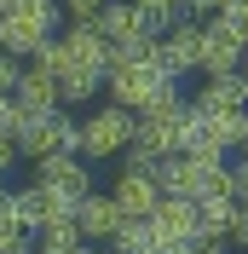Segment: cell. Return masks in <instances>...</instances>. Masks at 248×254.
Returning <instances> with one entry per match:
<instances>
[{
	"label": "cell",
	"mask_w": 248,
	"mask_h": 254,
	"mask_svg": "<svg viewBox=\"0 0 248 254\" xmlns=\"http://www.w3.org/2000/svg\"><path fill=\"white\" fill-rule=\"evenodd\" d=\"M104 6H110V0H63V17H69V23H93Z\"/></svg>",
	"instance_id": "17"
},
{
	"label": "cell",
	"mask_w": 248,
	"mask_h": 254,
	"mask_svg": "<svg viewBox=\"0 0 248 254\" xmlns=\"http://www.w3.org/2000/svg\"><path fill=\"white\" fill-rule=\"evenodd\" d=\"M190 104L196 110H248V87H243V75H214V81H202V93Z\"/></svg>",
	"instance_id": "13"
},
{
	"label": "cell",
	"mask_w": 248,
	"mask_h": 254,
	"mask_svg": "<svg viewBox=\"0 0 248 254\" xmlns=\"http://www.w3.org/2000/svg\"><path fill=\"white\" fill-rule=\"evenodd\" d=\"M17 162H23V150H17V139H6V133H0V174H6V168H17Z\"/></svg>",
	"instance_id": "21"
},
{
	"label": "cell",
	"mask_w": 248,
	"mask_h": 254,
	"mask_svg": "<svg viewBox=\"0 0 248 254\" xmlns=\"http://www.w3.org/2000/svg\"><path fill=\"white\" fill-rule=\"evenodd\" d=\"M133 139H139V116L122 110V104H98V110L81 116V156H87V162L127 156Z\"/></svg>",
	"instance_id": "4"
},
{
	"label": "cell",
	"mask_w": 248,
	"mask_h": 254,
	"mask_svg": "<svg viewBox=\"0 0 248 254\" xmlns=\"http://www.w3.org/2000/svg\"><path fill=\"white\" fill-rule=\"evenodd\" d=\"M208 254H225V249H208Z\"/></svg>",
	"instance_id": "25"
},
{
	"label": "cell",
	"mask_w": 248,
	"mask_h": 254,
	"mask_svg": "<svg viewBox=\"0 0 248 254\" xmlns=\"http://www.w3.org/2000/svg\"><path fill=\"white\" fill-rule=\"evenodd\" d=\"M237 75H243V87H248V52H243V69H237Z\"/></svg>",
	"instance_id": "23"
},
{
	"label": "cell",
	"mask_w": 248,
	"mask_h": 254,
	"mask_svg": "<svg viewBox=\"0 0 248 254\" xmlns=\"http://www.w3.org/2000/svg\"><path fill=\"white\" fill-rule=\"evenodd\" d=\"M243 52L248 47L219 23V17L202 23V75H208V81H214V75H237V69H243Z\"/></svg>",
	"instance_id": "8"
},
{
	"label": "cell",
	"mask_w": 248,
	"mask_h": 254,
	"mask_svg": "<svg viewBox=\"0 0 248 254\" xmlns=\"http://www.w3.org/2000/svg\"><path fill=\"white\" fill-rule=\"evenodd\" d=\"M231 225H237V190H214V196H202V202H196V231H202V243L225 249V243H231Z\"/></svg>",
	"instance_id": "11"
},
{
	"label": "cell",
	"mask_w": 248,
	"mask_h": 254,
	"mask_svg": "<svg viewBox=\"0 0 248 254\" xmlns=\"http://www.w3.org/2000/svg\"><path fill=\"white\" fill-rule=\"evenodd\" d=\"M17 150L23 162H41V156H81V116L69 110H35L17 122Z\"/></svg>",
	"instance_id": "3"
},
{
	"label": "cell",
	"mask_w": 248,
	"mask_h": 254,
	"mask_svg": "<svg viewBox=\"0 0 248 254\" xmlns=\"http://www.w3.org/2000/svg\"><path fill=\"white\" fill-rule=\"evenodd\" d=\"M110 254H156L150 220H122V231H116V243H110Z\"/></svg>",
	"instance_id": "15"
},
{
	"label": "cell",
	"mask_w": 248,
	"mask_h": 254,
	"mask_svg": "<svg viewBox=\"0 0 248 254\" xmlns=\"http://www.w3.org/2000/svg\"><path fill=\"white\" fill-rule=\"evenodd\" d=\"M110 196H116V208H122L127 220H150L156 202H162V185H156V174L122 168V174H116V185H110Z\"/></svg>",
	"instance_id": "9"
},
{
	"label": "cell",
	"mask_w": 248,
	"mask_h": 254,
	"mask_svg": "<svg viewBox=\"0 0 248 254\" xmlns=\"http://www.w3.org/2000/svg\"><path fill=\"white\" fill-rule=\"evenodd\" d=\"M243 156H248V122H243Z\"/></svg>",
	"instance_id": "24"
},
{
	"label": "cell",
	"mask_w": 248,
	"mask_h": 254,
	"mask_svg": "<svg viewBox=\"0 0 248 254\" xmlns=\"http://www.w3.org/2000/svg\"><path fill=\"white\" fill-rule=\"evenodd\" d=\"M63 23H69L63 0H6V12H0V52L29 64L47 41L63 35Z\"/></svg>",
	"instance_id": "1"
},
{
	"label": "cell",
	"mask_w": 248,
	"mask_h": 254,
	"mask_svg": "<svg viewBox=\"0 0 248 254\" xmlns=\"http://www.w3.org/2000/svg\"><path fill=\"white\" fill-rule=\"evenodd\" d=\"M75 220H81V237H87V243H116V231H122L127 214L116 208V196H110V190H93V196L75 208Z\"/></svg>",
	"instance_id": "10"
},
{
	"label": "cell",
	"mask_w": 248,
	"mask_h": 254,
	"mask_svg": "<svg viewBox=\"0 0 248 254\" xmlns=\"http://www.w3.org/2000/svg\"><path fill=\"white\" fill-rule=\"evenodd\" d=\"M156 64H162V75H168L173 87H179L185 75H202V23H196V17L162 29V41H156Z\"/></svg>",
	"instance_id": "6"
},
{
	"label": "cell",
	"mask_w": 248,
	"mask_h": 254,
	"mask_svg": "<svg viewBox=\"0 0 248 254\" xmlns=\"http://www.w3.org/2000/svg\"><path fill=\"white\" fill-rule=\"evenodd\" d=\"M162 87H173V81L162 75L156 47H150V52H116V64H110V75H104L110 104H122V110H133V116H139L144 104L162 93Z\"/></svg>",
	"instance_id": "2"
},
{
	"label": "cell",
	"mask_w": 248,
	"mask_h": 254,
	"mask_svg": "<svg viewBox=\"0 0 248 254\" xmlns=\"http://www.w3.org/2000/svg\"><path fill=\"white\" fill-rule=\"evenodd\" d=\"M29 168H35V185L58 190L63 202H87L93 196V162L87 156H41Z\"/></svg>",
	"instance_id": "7"
},
{
	"label": "cell",
	"mask_w": 248,
	"mask_h": 254,
	"mask_svg": "<svg viewBox=\"0 0 248 254\" xmlns=\"http://www.w3.org/2000/svg\"><path fill=\"white\" fill-rule=\"evenodd\" d=\"M81 220H52V225H41L35 231V249L41 254H69V249H81Z\"/></svg>",
	"instance_id": "14"
},
{
	"label": "cell",
	"mask_w": 248,
	"mask_h": 254,
	"mask_svg": "<svg viewBox=\"0 0 248 254\" xmlns=\"http://www.w3.org/2000/svg\"><path fill=\"white\" fill-rule=\"evenodd\" d=\"M231 249L248 254V202H237V225H231Z\"/></svg>",
	"instance_id": "19"
},
{
	"label": "cell",
	"mask_w": 248,
	"mask_h": 254,
	"mask_svg": "<svg viewBox=\"0 0 248 254\" xmlns=\"http://www.w3.org/2000/svg\"><path fill=\"white\" fill-rule=\"evenodd\" d=\"M93 29L104 35L116 52H150L156 41H162V29H156V17L144 12L139 0H110L104 12L93 17Z\"/></svg>",
	"instance_id": "5"
},
{
	"label": "cell",
	"mask_w": 248,
	"mask_h": 254,
	"mask_svg": "<svg viewBox=\"0 0 248 254\" xmlns=\"http://www.w3.org/2000/svg\"><path fill=\"white\" fill-rule=\"evenodd\" d=\"M225 6H231V0H190V17H196V23H208V17L225 12Z\"/></svg>",
	"instance_id": "20"
},
{
	"label": "cell",
	"mask_w": 248,
	"mask_h": 254,
	"mask_svg": "<svg viewBox=\"0 0 248 254\" xmlns=\"http://www.w3.org/2000/svg\"><path fill=\"white\" fill-rule=\"evenodd\" d=\"M17 81H23V58L0 52V98H12V93H17Z\"/></svg>",
	"instance_id": "16"
},
{
	"label": "cell",
	"mask_w": 248,
	"mask_h": 254,
	"mask_svg": "<svg viewBox=\"0 0 248 254\" xmlns=\"http://www.w3.org/2000/svg\"><path fill=\"white\" fill-rule=\"evenodd\" d=\"M69 254H104V243H81V249H69Z\"/></svg>",
	"instance_id": "22"
},
{
	"label": "cell",
	"mask_w": 248,
	"mask_h": 254,
	"mask_svg": "<svg viewBox=\"0 0 248 254\" xmlns=\"http://www.w3.org/2000/svg\"><path fill=\"white\" fill-rule=\"evenodd\" d=\"M17 122H23L17 98H0V133H6V139H17Z\"/></svg>",
	"instance_id": "18"
},
{
	"label": "cell",
	"mask_w": 248,
	"mask_h": 254,
	"mask_svg": "<svg viewBox=\"0 0 248 254\" xmlns=\"http://www.w3.org/2000/svg\"><path fill=\"white\" fill-rule=\"evenodd\" d=\"M17 110L35 116V110H63V93H58V81L47 75V69H35V64H23V81H17Z\"/></svg>",
	"instance_id": "12"
}]
</instances>
